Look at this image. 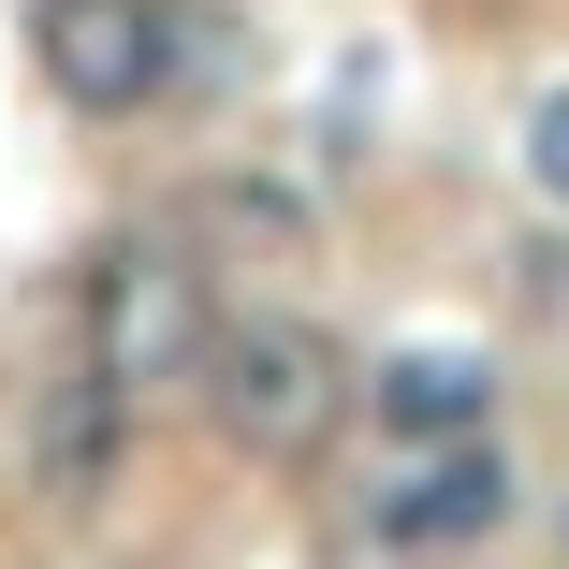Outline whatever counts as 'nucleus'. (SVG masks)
<instances>
[{"mask_svg": "<svg viewBox=\"0 0 569 569\" xmlns=\"http://www.w3.org/2000/svg\"><path fill=\"white\" fill-rule=\"evenodd\" d=\"M204 423L249 452V468H307V452L351 423V351H336L321 321H292V307H263V321H219V351H204Z\"/></svg>", "mask_w": 569, "mask_h": 569, "instance_id": "obj_1", "label": "nucleus"}, {"mask_svg": "<svg viewBox=\"0 0 569 569\" xmlns=\"http://www.w3.org/2000/svg\"><path fill=\"white\" fill-rule=\"evenodd\" d=\"M73 321H88V380L118 395V409H147V395H190V380H204V351H219L204 263H190L176 234H118V249L88 263Z\"/></svg>", "mask_w": 569, "mask_h": 569, "instance_id": "obj_2", "label": "nucleus"}, {"mask_svg": "<svg viewBox=\"0 0 569 569\" xmlns=\"http://www.w3.org/2000/svg\"><path fill=\"white\" fill-rule=\"evenodd\" d=\"M176 0H30V73L73 118H147L176 88Z\"/></svg>", "mask_w": 569, "mask_h": 569, "instance_id": "obj_3", "label": "nucleus"}, {"mask_svg": "<svg viewBox=\"0 0 569 569\" xmlns=\"http://www.w3.org/2000/svg\"><path fill=\"white\" fill-rule=\"evenodd\" d=\"M351 409H380L409 452H452V438H482L497 366H482V351H395V366H366V395H351Z\"/></svg>", "mask_w": 569, "mask_h": 569, "instance_id": "obj_4", "label": "nucleus"}, {"mask_svg": "<svg viewBox=\"0 0 569 569\" xmlns=\"http://www.w3.org/2000/svg\"><path fill=\"white\" fill-rule=\"evenodd\" d=\"M497 511H511V468L482 438H452V452H409V482L380 497V540H497Z\"/></svg>", "mask_w": 569, "mask_h": 569, "instance_id": "obj_5", "label": "nucleus"}, {"mask_svg": "<svg viewBox=\"0 0 569 569\" xmlns=\"http://www.w3.org/2000/svg\"><path fill=\"white\" fill-rule=\"evenodd\" d=\"M118 438H132V409H118V395H102V380L73 366V380H59V395L30 409V452H44V497H73V511H88L102 482H118Z\"/></svg>", "mask_w": 569, "mask_h": 569, "instance_id": "obj_6", "label": "nucleus"}, {"mask_svg": "<svg viewBox=\"0 0 569 569\" xmlns=\"http://www.w3.org/2000/svg\"><path fill=\"white\" fill-rule=\"evenodd\" d=\"M526 176H540V204H569V88L526 102Z\"/></svg>", "mask_w": 569, "mask_h": 569, "instance_id": "obj_7", "label": "nucleus"}]
</instances>
